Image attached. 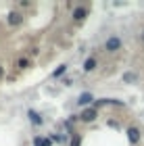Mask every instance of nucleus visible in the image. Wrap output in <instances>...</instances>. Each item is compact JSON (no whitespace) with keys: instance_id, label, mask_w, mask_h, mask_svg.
<instances>
[{"instance_id":"nucleus-11","label":"nucleus","mask_w":144,"mask_h":146,"mask_svg":"<svg viewBox=\"0 0 144 146\" xmlns=\"http://www.w3.org/2000/svg\"><path fill=\"white\" fill-rule=\"evenodd\" d=\"M123 79H125V82H134L136 75H134V73H125V75H123Z\"/></svg>"},{"instance_id":"nucleus-8","label":"nucleus","mask_w":144,"mask_h":146,"mask_svg":"<svg viewBox=\"0 0 144 146\" xmlns=\"http://www.w3.org/2000/svg\"><path fill=\"white\" fill-rule=\"evenodd\" d=\"M29 119H31L36 125H42V119H40V115H38L36 111H29Z\"/></svg>"},{"instance_id":"nucleus-4","label":"nucleus","mask_w":144,"mask_h":146,"mask_svg":"<svg viewBox=\"0 0 144 146\" xmlns=\"http://www.w3.org/2000/svg\"><path fill=\"white\" fill-rule=\"evenodd\" d=\"M127 138H129V142H132V144H138V140H140L138 127H129V129H127Z\"/></svg>"},{"instance_id":"nucleus-6","label":"nucleus","mask_w":144,"mask_h":146,"mask_svg":"<svg viewBox=\"0 0 144 146\" xmlns=\"http://www.w3.org/2000/svg\"><path fill=\"white\" fill-rule=\"evenodd\" d=\"M86 15H88V11L82 9V6L73 11V19H75V21H84V19H86Z\"/></svg>"},{"instance_id":"nucleus-5","label":"nucleus","mask_w":144,"mask_h":146,"mask_svg":"<svg viewBox=\"0 0 144 146\" xmlns=\"http://www.w3.org/2000/svg\"><path fill=\"white\" fill-rule=\"evenodd\" d=\"M96 65H98V61H96L94 56H90V58H86V63H84V71H86V73L94 71V69H96Z\"/></svg>"},{"instance_id":"nucleus-9","label":"nucleus","mask_w":144,"mask_h":146,"mask_svg":"<svg viewBox=\"0 0 144 146\" xmlns=\"http://www.w3.org/2000/svg\"><path fill=\"white\" fill-rule=\"evenodd\" d=\"M65 71H67V65H61V67H58V69H56L54 73H52V75H54V77H58V75H63Z\"/></svg>"},{"instance_id":"nucleus-1","label":"nucleus","mask_w":144,"mask_h":146,"mask_svg":"<svg viewBox=\"0 0 144 146\" xmlns=\"http://www.w3.org/2000/svg\"><path fill=\"white\" fill-rule=\"evenodd\" d=\"M104 50H107V52H117V50H121V38L111 36L107 42H104Z\"/></svg>"},{"instance_id":"nucleus-10","label":"nucleus","mask_w":144,"mask_h":146,"mask_svg":"<svg viewBox=\"0 0 144 146\" xmlns=\"http://www.w3.org/2000/svg\"><path fill=\"white\" fill-rule=\"evenodd\" d=\"M19 67H21V69H27V67H29V61H27V58H21V61H19Z\"/></svg>"},{"instance_id":"nucleus-14","label":"nucleus","mask_w":144,"mask_h":146,"mask_svg":"<svg viewBox=\"0 0 144 146\" xmlns=\"http://www.w3.org/2000/svg\"><path fill=\"white\" fill-rule=\"evenodd\" d=\"M142 40H144V34H142Z\"/></svg>"},{"instance_id":"nucleus-2","label":"nucleus","mask_w":144,"mask_h":146,"mask_svg":"<svg viewBox=\"0 0 144 146\" xmlns=\"http://www.w3.org/2000/svg\"><path fill=\"white\" fill-rule=\"evenodd\" d=\"M96 117H98V111H96L94 107H92V109H86V111H82V115H80V119H82L84 123H92Z\"/></svg>"},{"instance_id":"nucleus-3","label":"nucleus","mask_w":144,"mask_h":146,"mask_svg":"<svg viewBox=\"0 0 144 146\" xmlns=\"http://www.w3.org/2000/svg\"><path fill=\"white\" fill-rule=\"evenodd\" d=\"M21 21H23V15H21V13H15V11L9 13V23H11V25H21Z\"/></svg>"},{"instance_id":"nucleus-7","label":"nucleus","mask_w":144,"mask_h":146,"mask_svg":"<svg viewBox=\"0 0 144 146\" xmlns=\"http://www.w3.org/2000/svg\"><path fill=\"white\" fill-rule=\"evenodd\" d=\"M77 102H80V104H90V102H92V94H90V92H84Z\"/></svg>"},{"instance_id":"nucleus-13","label":"nucleus","mask_w":144,"mask_h":146,"mask_svg":"<svg viewBox=\"0 0 144 146\" xmlns=\"http://www.w3.org/2000/svg\"><path fill=\"white\" fill-rule=\"evenodd\" d=\"M4 75V69H2V65H0V77H2Z\"/></svg>"},{"instance_id":"nucleus-12","label":"nucleus","mask_w":144,"mask_h":146,"mask_svg":"<svg viewBox=\"0 0 144 146\" xmlns=\"http://www.w3.org/2000/svg\"><path fill=\"white\" fill-rule=\"evenodd\" d=\"M71 146H80V136H73V142H71Z\"/></svg>"}]
</instances>
